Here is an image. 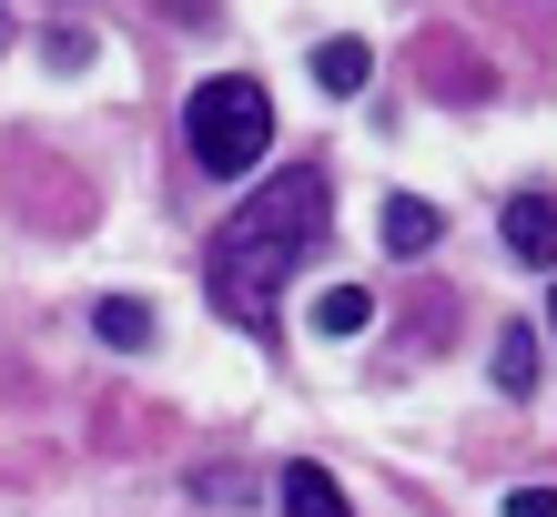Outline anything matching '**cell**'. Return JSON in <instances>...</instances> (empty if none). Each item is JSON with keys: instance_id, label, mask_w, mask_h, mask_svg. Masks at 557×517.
Segmentation results:
<instances>
[{"instance_id": "cell-11", "label": "cell", "mask_w": 557, "mask_h": 517, "mask_svg": "<svg viewBox=\"0 0 557 517\" xmlns=\"http://www.w3.org/2000/svg\"><path fill=\"white\" fill-rule=\"evenodd\" d=\"M547 315H557V295H547Z\"/></svg>"}, {"instance_id": "cell-7", "label": "cell", "mask_w": 557, "mask_h": 517, "mask_svg": "<svg viewBox=\"0 0 557 517\" xmlns=\"http://www.w3.org/2000/svg\"><path fill=\"white\" fill-rule=\"evenodd\" d=\"M366 72H375L366 41H324V51H314V82L335 91V102H345V91H366Z\"/></svg>"}, {"instance_id": "cell-1", "label": "cell", "mask_w": 557, "mask_h": 517, "mask_svg": "<svg viewBox=\"0 0 557 517\" xmlns=\"http://www.w3.org/2000/svg\"><path fill=\"white\" fill-rule=\"evenodd\" d=\"M324 213H335L324 173H314V163H294L284 183H264V193H253V204H244V213L203 244V284H213V305L234 315V325H253V335L274 325L284 274L324 244Z\"/></svg>"}, {"instance_id": "cell-6", "label": "cell", "mask_w": 557, "mask_h": 517, "mask_svg": "<svg viewBox=\"0 0 557 517\" xmlns=\"http://www.w3.org/2000/svg\"><path fill=\"white\" fill-rule=\"evenodd\" d=\"M91 325H102V345L143 355V345H152V305H143V295H102V305H91Z\"/></svg>"}, {"instance_id": "cell-10", "label": "cell", "mask_w": 557, "mask_h": 517, "mask_svg": "<svg viewBox=\"0 0 557 517\" xmlns=\"http://www.w3.org/2000/svg\"><path fill=\"white\" fill-rule=\"evenodd\" d=\"M507 517H557V488H517V497H507Z\"/></svg>"}, {"instance_id": "cell-4", "label": "cell", "mask_w": 557, "mask_h": 517, "mask_svg": "<svg viewBox=\"0 0 557 517\" xmlns=\"http://www.w3.org/2000/svg\"><path fill=\"white\" fill-rule=\"evenodd\" d=\"M274 497H284V517H355L345 488H335L324 467H284V477H274Z\"/></svg>"}, {"instance_id": "cell-3", "label": "cell", "mask_w": 557, "mask_h": 517, "mask_svg": "<svg viewBox=\"0 0 557 517\" xmlns=\"http://www.w3.org/2000/svg\"><path fill=\"white\" fill-rule=\"evenodd\" d=\"M507 254L517 264H557V204L547 193H517L507 204Z\"/></svg>"}, {"instance_id": "cell-9", "label": "cell", "mask_w": 557, "mask_h": 517, "mask_svg": "<svg viewBox=\"0 0 557 517\" xmlns=\"http://www.w3.org/2000/svg\"><path fill=\"white\" fill-rule=\"evenodd\" d=\"M537 366H547V355H537V335L517 325V335L497 345V385H507V396H528V385H537Z\"/></svg>"}, {"instance_id": "cell-5", "label": "cell", "mask_w": 557, "mask_h": 517, "mask_svg": "<svg viewBox=\"0 0 557 517\" xmlns=\"http://www.w3.org/2000/svg\"><path fill=\"white\" fill-rule=\"evenodd\" d=\"M436 234H446V223H436V204H416V193H396V204H385V254H406V264H416V254L436 244Z\"/></svg>"}, {"instance_id": "cell-2", "label": "cell", "mask_w": 557, "mask_h": 517, "mask_svg": "<svg viewBox=\"0 0 557 517\" xmlns=\"http://www.w3.org/2000/svg\"><path fill=\"white\" fill-rule=\"evenodd\" d=\"M183 143H193V163H203L213 183L253 173V163L274 152V102H264V82H244V72H213V82L183 102Z\"/></svg>"}, {"instance_id": "cell-8", "label": "cell", "mask_w": 557, "mask_h": 517, "mask_svg": "<svg viewBox=\"0 0 557 517\" xmlns=\"http://www.w3.org/2000/svg\"><path fill=\"white\" fill-rule=\"evenodd\" d=\"M314 325H324V335H366V325H375V295H366V284H335V295L314 305Z\"/></svg>"}]
</instances>
